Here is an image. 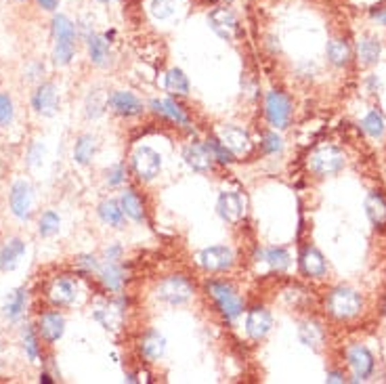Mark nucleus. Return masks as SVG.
I'll list each match as a JSON object with an SVG mask.
<instances>
[{
    "instance_id": "obj_1",
    "label": "nucleus",
    "mask_w": 386,
    "mask_h": 384,
    "mask_svg": "<svg viewBox=\"0 0 386 384\" xmlns=\"http://www.w3.org/2000/svg\"><path fill=\"white\" fill-rule=\"evenodd\" d=\"M53 32V63L57 67H65L74 61L76 55V40H78V26L63 13H55L51 22Z\"/></svg>"
},
{
    "instance_id": "obj_2",
    "label": "nucleus",
    "mask_w": 386,
    "mask_h": 384,
    "mask_svg": "<svg viewBox=\"0 0 386 384\" xmlns=\"http://www.w3.org/2000/svg\"><path fill=\"white\" fill-rule=\"evenodd\" d=\"M206 290H208L210 298L214 301L216 309L220 311V315L225 317V321L233 323L235 319L241 317V313H243V301L239 298V294L235 292V288L231 284L212 280V282L206 284Z\"/></svg>"
},
{
    "instance_id": "obj_3",
    "label": "nucleus",
    "mask_w": 386,
    "mask_h": 384,
    "mask_svg": "<svg viewBox=\"0 0 386 384\" xmlns=\"http://www.w3.org/2000/svg\"><path fill=\"white\" fill-rule=\"evenodd\" d=\"M361 307H363V298L357 290L353 288H334L328 298H325V309L328 313L334 317V319H340V321H346V319H353L361 313Z\"/></svg>"
},
{
    "instance_id": "obj_4",
    "label": "nucleus",
    "mask_w": 386,
    "mask_h": 384,
    "mask_svg": "<svg viewBox=\"0 0 386 384\" xmlns=\"http://www.w3.org/2000/svg\"><path fill=\"white\" fill-rule=\"evenodd\" d=\"M193 292H195V288L185 275H168L158 284V290H156L158 298L172 305V307L185 305L193 296Z\"/></svg>"
},
{
    "instance_id": "obj_5",
    "label": "nucleus",
    "mask_w": 386,
    "mask_h": 384,
    "mask_svg": "<svg viewBox=\"0 0 386 384\" xmlns=\"http://www.w3.org/2000/svg\"><path fill=\"white\" fill-rule=\"evenodd\" d=\"M131 166H133V173L137 175L139 181H154L156 177H160L162 173V156L147 147V145H141L133 152L131 156Z\"/></svg>"
},
{
    "instance_id": "obj_6",
    "label": "nucleus",
    "mask_w": 386,
    "mask_h": 384,
    "mask_svg": "<svg viewBox=\"0 0 386 384\" xmlns=\"http://www.w3.org/2000/svg\"><path fill=\"white\" fill-rule=\"evenodd\" d=\"M307 166L317 177H332L344 168V154L336 147H321L309 156Z\"/></svg>"
},
{
    "instance_id": "obj_7",
    "label": "nucleus",
    "mask_w": 386,
    "mask_h": 384,
    "mask_svg": "<svg viewBox=\"0 0 386 384\" xmlns=\"http://www.w3.org/2000/svg\"><path fill=\"white\" fill-rule=\"evenodd\" d=\"M265 113H267V120L275 131H284L292 120V101H290V97L282 90H271L267 95V101H265Z\"/></svg>"
},
{
    "instance_id": "obj_8",
    "label": "nucleus",
    "mask_w": 386,
    "mask_h": 384,
    "mask_svg": "<svg viewBox=\"0 0 386 384\" xmlns=\"http://www.w3.org/2000/svg\"><path fill=\"white\" fill-rule=\"evenodd\" d=\"M208 26L218 38H223L227 42L235 40L239 34V19H237L235 11L229 7H214L208 13Z\"/></svg>"
},
{
    "instance_id": "obj_9",
    "label": "nucleus",
    "mask_w": 386,
    "mask_h": 384,
    "mask_svg": "<svg viewBox=\"0 0 386 384\" xmlns=\"http://www.w3.org/2000/svg\"><path fill=\"white\" fill-rule=\"evenodd\" d=\"M9 208L15 218L28 221L34 208V189L28 181H15L9 191Z\"/></svg>"
},
{
    "instance_id": "obj_10",
    "label": "nucleus",
    "mask_w": 386,
    "mask_h": 384,
    "mask_svg": "<svg viewBox=\"0 0 386 384\" xmlns=\"http://www.w3.org/2000/svg\"><path fill=\"white\" fill-rule=\"evenodd\" d=\"M235 263L233 250L227 246H210L206 250H202L200 254V265L210 271V273H223L229 271Z\"/></svg>"
},
{
    "instance_id": "obj_11",
    "label": "nucleus",
    "mask_w": 386,
    "mask_h": 384,
    "mask_svg": "<svg viewBox=\"0 0 386 384\" xmlns=\"http://www.w3.org/2000/svg\"><path fill=\"white\" fill-rule=\"evenodd\" d=\"M59 103H61L59 88L53 82L38 84L36 93L32 95V107H34V111L38 115H45V118H53L59 111Z\"/></svg>"
},
{
    "instance_id": "obj_12",
    "label": "nucleus",
    "mask_w": 386,
    "mask_h": 384,
    "mask_svg": "<svg viewBox=\"0 0 386 384\" xmlns=\"http://www.w3.org/2000/svg\"><path fill=\"white\" fill-rule=\"evenodd\" d=\"M109 109L120 118H135V115L143 113L145 105L131 90H113L109 95Z\"/></svg>"
},
{
    "instance_id": "obj_13",
    "label": "nucleus",
    "mask_w": 386,
    "mask_h": 384,
    "mask_svg": "<svg viewBox=\"0 0 386 384\" xmlns=\"http://www.w3.org/2000/svg\"><path fill=\"white\" fill-rule=\"evenodd\" d=\"M216 137L235 154V156H243L250 152L252 147V141H250V135L243 131L241 126H235V124H225L218 128Z\"/></svg>"
},
{
    "instance_id": "obj_14",
    "label": "nucleus",
    "mask_w": 386,
    "mask_h": 384,
    "mask_svg": "<svg viewBox=\"0 0 386 384\" xmlns=\"http://www.w3.org/2000/svg\"><path fill=\"white\" fill-rule=\"evenodd\" d=\"M47 296L49 301L57 307V309H65V307H72L76 303V296H78V286L74 280L70 278H57L51 282L49 290H47Z\"/></svg>"
},
{
    "instance_id": "obj_15",
    "label": "nucleus",
    "mask_w": 386,
    "mask_h": 384,
    "mask_svg": "<svg viewBox=\"0 0 386 384\" xmlns=\"http://www.w3.org/2000/svg\"><path fill=\"white\" fill-rule=\"evenodd\" d=\"M36 332L45 342L55 344L65 334V317L59 311H47L38 317Z\"/></svg>"
},
{
    "instance_id": "obj_16",
    "label": "nucleus",
    "mask_w": 386,
    "mask_h": 384,
    "mask_svg": "<svg viewBox=\"0 0 386 384\" xmlns=\"http://www.w3.org/2000/svg\"><path fill=\"white\" fill-rule=\"evenodd\" d=\"M273 328V317L265 307H254L246 315V334L252 340H263Z\"/></svg>"
},
{
    "instance_id": "obj_17",
    "label": "nucleus",
    "mask_w": 386,
    "mask_h": 384,
    "mask_svg": "<svg viewBox=\"0 0 386 384\" xmlns=\"http://www.w3.org/2000/svg\"><path fill=\"white\" fill-rule=\"evenodd\" d=\"M216 212L223 221L235 225L243 218V212H246V204H243V198L237 193V191H223L218 195V202H216Z\"/></svg>"
},
{
    "instance_id": "obj_18",
    "label": "nucleus",
    "mask_w": 386,
    "mask_h": 384,
    "mask_svg": "<svg viewBox=\"0 0 386 384\" xmlns=\"http://www.w3.org/2000/svg\"><path fill=\"white\" fill-rule=\"evenodd\" d=\"M346 357H348V365H351V369L355 374V382L367 380L373 374V365H376L373 363V355L365 346H361V344L351 346Z\"/></svg>"
},
{
    "instance_id": "obj_19",
    "label": "nucleus",
    "mask_w": 386,
    "mask_h": 384,
    "mask_svg": "<svg viewBox=\"0 0 386 384\" xmlns=\"http://www.w3.org/2000/svg\"><path fill=\"white\" fill-rule=\"evenodd\" d=\"M26 241L19 239V237H11L5 241V246L0 248V271L3 273H9V271H15L22 263V259L26 256Z\"/></svg>"
},
{
    "instance_id": "obj_20",
    "label": "nucleus",
    "mask_w": 386,
    "mask_h": 384,
    "mask_svg": "<svg viewBox=\"0 0 386 384\" xmlns=\"http://www.w3.org/2000/svg\"><path fill=\"white\" fill-rule=\"evenodd\" d=\"M86 40V51H88V59L93 65L97 67H105L111 59V49H109V38L105 34H97V32H88L84 36Z\"/></svg>"
},
{
    "instance_id": "obj_21",
    "label": "nucleus",
    "mask_w": 386,
    "mask_h": 384,
    "mask_svg": "<svg viewBox=\"0 0 386 384\" xmlns=\"http://www.w3.org/2000/svg\"><path fill=\"white\" fill-rule=\"evenodd\" d=\"M183 160L195 173H208L214 164V158L206 143H189L183 150Z\"/></svg>"
},
{
    "instance_id": "obj_22",
    "label": "nucleus",
    "mask_w": 386,
    "mask_h": 384,
    "mask_svg": "<svg viewBox=\"0 0 386 384\" xmlns=\"http://www.w3.org/2000/svg\"><path fill=\"white\" fill-rule=\"evenodd\" d=\"M99 282L103 284V288L107 292H120L124 282H126V273L124 267L118 261H105L103 265H99Z\"/></svg>"
},
{
    "instance_id": "obj_23",
    "label": "nucleus",
    "mask_w": 386,
    "mask_h": 384,
    "mask_svg": "<svg viewBox=\"0 0 386 384\" xmlns=\"http://www.w3.org/2000/svg\"><path fill=\"white\" fill-rule=\"evenodd\" d=\"M300 269L307 278H323L325 271H328V265H325V259L323 254L315 248V246H307L303 252H300Z\"/></svg>"
},
{
    "instance_id": "obj_24",
    "label": "nucleus",
    "mask_w": 386,
    "mask_h": 384,
    "mask_svg": "<svg viewBox=\"0 0 386 384\" xmlns=\"http://www.w3.org/2000/svg\"><path fill=\"white\" fill-rule=\"evenodd\" d=\"M152 111L162 115V118H168L170 122H177L179 126H189L191 124L189 115L185 113V109L175 99H154L152 101Z\"/></svg>"
},
{
    "instance_id": "obj_25",
    "label": "nucleus",
    "mask_w": 386,
    "mask_h": 384,
    "mask_svg": "<svg viewBox=\"0 0 386 384\" xmlns=\"http://www.w3.org/2000/svg\"><path fill=\"white\" fill-rule=\"evenodd\" d=\"M139 351H141L143 359H147L150 363L160 361V357L166 351V338L158 330H147L139 342Z\"/></svg>"
},
{
    "instance_id": "obj_26",
    "label": "nucleus",
    "mask_w": 386,
    "mask_h": 384,
    "mask_svg": "<svg viewBox=\"0 0 386 384\" xmlns=\"http://www.w3.org/2000/svg\"><path fill=\"white\" fill-rule=\"evenodd\" d=\"M120 204H122V208H124L126 218H133L135 223H145V218H147L145 204H143V198H141L135 189L128 187L126 191H122Z\"/></svg>"
},
{
    "instance_id": "obj_27",
    "label": "nucleus",
    "mask_w": 386,
    "mask_h": 384,
    "mask_svg": "<svg viewBox=\"0 0 386 384\" xmlns=\"http://www.w3.org/2000/svg\"><path fill=\"white\" fill-rule=\"evenodd\" d=\"M26 303H28V290L26 286H19L15 290H11L5 298V305H3V313L9 321H17L22 319L24 311H26Z\"/></svg>"
},
{
    "instance_id": "obj_28",
    "label": "nucleus",
    "mask_w": 386,
    "mask_h": 384,
    "mask_svg": "<svg viewBox=\"0 0 386 384\" xmlns=\"http://www.w3.org/2000/svg\"><path fill=\"white\" fill-rule=\"evenodd\" d=\"M97 212H99V218H101L105 225H109V227L120 229V227L126 223V214H124V208H122L120 200H113V198L103 200V202L99 204Z\"/></svg>"
},
{
    "instance_id": "obj_29",
    "label": "nucleus",
    "mask_w": 386,
    "mask_h": 384,
    "mask_svg": "<svg viewBox=\"0 0 386 384\" xmlns=\"http://www.w3.org/2000/svg\"><path fill=\"white\" fill-rule=\"evenodd\" d=\"M382 45L376 36H361L357 40V55L363 65H373L380 59Z\"/></svg>"
},
{
    "instance_id": "obj_30",
    "label": "nucleus",
    "mask_w": 386,
    "mask_h": 384,
    "mask_svg": "<svg viewBox=\"0 0 386 384\" xmlns=\"http://www.w3.org/2000/svg\"><path fill=\"white\" fill-rule=\"evenodd\" d=\"M97 154V137L93 135H80L74 143V160L80 166H88Z\"/></svg>"
},
{
    "instance_id": "obj_31",
    "label": "nucleus",
    "mask_w": 386,
    "mask_h": 384,
    "mask_svg": "<svg viewBox=\"0 0 386 384\" xmlns=\"http://www.w3.org/2000/svg\"><path fill=\"white\" fill-rule=\"evenodd\" d=\"M298 338L303 344L311 346V349H321L323 340H325V334H323V328L313 321V319H307L298 326Z\"/></svg>"
},
{
    "instance_id": "obj_32",
    "label": "nucleus",
    "mask_w": 386,
    "mask_h": 384,
    "mask_svg": "<svg viewBox=\"0 0 386 384\" xmlns=\"http://www.w3.org/2000/svg\"><path fill=\"white\" fill-rule=\"evenodd\" d=\"M365 212H367L369 221L376 227H384L386 225V200H384V195L378 193V191H371L365 200Z\"/></svg>"
},
{
    "instance_id": "obj_33",
    "label": "nucleus",
    "mask_w": 386,
    "mask_h": 384,
    "mask_svg": "<svg viewBox=\"0 0 386 384\" xmlns=\"http://www.w3.org/2000/svg\"><path fill=\"white\" fill-rule=\"evenodd\" d=\"M325 53H328L330 63H332V65H336V67H344V65L351 61V55H353V53H351L348 42H346V40H342V38H332V40L328 42Z\"/></svg>"
},
{
    "instance_id": "obj_34",
    "label": "nucleus",
    "mask_w": 386,
    "mask_h": 384,
    "mask_svg": "<svg viewBox=\"0 0 386 384\" xmlns=\"http://www.w3.org/2000/svg\"><path fill=\"white\" fill-rule=\"evenodd\" d=\"M109 107V95L103 88H93L84 101V109L88 118H101Z\"/></svg>"
},
{
    "instance_id": "obj_35",
    "label": "nucleus",
    "mask_w": 386,
    "mask_h": 384,
    "mask_svg": "<svg viewBox=\"0 0 386 384\" xmlns=\"http://www.w3.org/2000/svg\"><path fill=\"white\" fill-rule=\"evenodd\" d=\"M95 319L107 328V330H118L120 321H122V301H118L115 305H105V307H99L95 311Z\"/></svg>"
},
{
    "instance_id": "obj_36",
    "label": "nucleus",
    "mask_w": 386,
    "mask_h": 384,
    "mask_svg": "<svg viewBox=\"0 0 386 384\" xmlns=\"http://www.w3.org/2000/svg\"><path fill=\"white\" fill-rule=\"evenodd\" d=\"M261 259L263 261H267L269 263V267L273 269V271H278V273H282V271H286L288 267H290V263H292V259H290V252L286 250V248H269V250H261Z\"/></svg>"
},
{
    "instance_id": "obj_37",
    "label": "nucleus",
    "mask_w": 386,
    "mask_h": 384,
    "mask_svg": "<svg viewBox=\"0 0 386 384\" xmlns=\"http://www.w3.org/2000/svg\"><path fill=\"white\" fill-rule=\"evenodd\" d=\"M150 15L156 22H172L179 13L177 0H150Z\"/></svg>"
},
{
    "instance_id": "obj_38",
    "label": "nucleus",
    "mask_w": 386,
    "mask_h": 384,
    "mask_svg": "<svg viewBox=\"0 0 386 384\" xmlns=\"http://www.w3.org/2000/svg\"><path fill=\"white\" fill-rule=\"evenodd\" d=\"M166 88H168L172 95L187 97V95H189L191 84H189V78L185 76V72H183V70L172 67V70H168V74H166Z\"/></svg>"
},
{
    "instance_id": "obj_39",
    "label": "nucleus",
    "mask_w": 386,
    "mask_h": 384,
    "mask_svg": "<svg viewBox=\"0 0 386 384\" xmlns=\"http://www.w3.org/2000/svg\"><path fill=\"white\" fill-rule=\"evenodd\" d=\"M59 227H61V218L55 210H45L38 218V233L42 237H53L59 233Z\"/></svg>"
},
{
    "instance_id": "obj_40",
    "label": "nucleus",
    "mask_w": 386,
    "mask_h": 384,
    "mask_svg": "<svg viewBox=\"0 0 386 384\" xmlns=\"http://www.w3.org/2000/svg\"><path fill=\"white\" fill-rule=\"evenodd\" d=\"M22 338H24V351L28 355V359L32 363H36L40 359V344H38V332L32 328V326H24V332H22Z\"/></svg>"
},
{
    "instance_id": "obj_41",
    "label": "nucleus",
    "mask_w": 386,
    "mask_h": 384,
    "mask_svg": "<svg viewBox=\"0 0 386 384\" xmlns=\"http://www.w3.org/2000/svg\"><path fill=\"white\" fill-rule=\"evenodd\" d=\"M206 145H208V150H210L214 162H220V164H225V166L235 162V154H233L218 137H210V139L206 141Z\"/></svg>"
},
{
    "instance_id": "obj_42",
    "label": "nucleus",
    "mask_w": 386,
    "mask_h": 384,
    "mask_svg": "<svg viewBox=\"0 0 386 384\" xmlns=\"http://www.w3.org/2000/svg\"><path fill=\"white\" fill-rule=\"evenodd\" d=\"M361 126H363V131L367 133V135H371V137H382L384 135V131H386V124H384V118L378 113V111H369L365 118H363V122H361Z\"/></svg>"
},
{
    "instance_id": "obj_43",
    "label": "nucleus",
    "mask_w": 386,
    "mask_h": 384,
    "mask_svg": "<svg viewBox=\"0 0 386 384\" xmlns=\"http://www.w3.org/2000/svg\"><path fill=\"white\" fill-rule=\"evenodd\" d=\"M15 120V105L9 93H0V126L7 128Z\"/></svg>"
},
{
    "instance_id": "obj_44",
    "label": "nucleus",
    "mask_w": 386,
    "mask_h": 384,
    "mask_svg": "<svg viewBox=\"0 0 386 384\" xmlns=\"http://www.w3.org/2000/svg\"><path fill=\"white\" fill-rule=\"evenodd\" d=\"M261 147L265 154H280L284 150V139L278 133H265Z\"/></svg>"
},
{
    "instance_id": "obj_45",
    "label": "nucleus",
    "mask_w": 386,
    "mask_h": 384,
    "mask_svg": "<svg viewBox=\"0 0 386 384\" xmlns=\"http://www.w3.org/2000/svg\"><path fill=\"white\" fill-rule=\"evenodd\" d=\"M124 181H126L124 164H113V166L107 168V173H105V183H107L109 187H118V185H122Z\"/></svg>"
},
{
    "instance_id": "obj_46",
    "label": "nucleus",
    "mask_w": 386,
    "mask_h": 384,
    "mask_svg": "<svg viewBox=\"0 0 386 384\" xmlns=\"http://www.w3.org/2000/svg\"><path fill=\"white\" fill-rule=\"evenodd\" d=\"M76 267L82 271V273H97L99 271V263L93 254H80L76 259Z\"/></svg>"
},
{
    "instance_id": "obj_47",
    "label": "nucleus",
    "mask_w": 386,
    "mask_h": 384,
    "mask_svg": "<svg viewBox=\"0 0 386 384\" xmlns=\"http://www.w3.org/2000/svg\"><path fill=\"white\" fill-rule=\"evenodd\" d=\"M42 158H45V145L34 141L30 152H28V164L30 166H40L42 164Z\"/></svg>"
},
{
    "instance_id": "obj_48",
    "label": "nucleus",
    "mask_w": 386,
    "mask_h": 384,
    "mask_svg": "<svg viewBox=\"0 0 386 384\" xmlns=\"http://www.w3.org/2000/svg\"><path fill=\"white\" fill-rule=\"evenodd\" d=\"M38 7L47 13H57L59 5H61V0H36Z\"/></svg>"
},
{
    "instance_id": "obj_49",
    "label": "nucleus",
    "mask_w": 386,
    "mask_h": 384,
    "mask_svg": "<svg viewBox=\"0 0 386 384\" xmlns=\"http://www.w3.org/2000/svg\"><path fill=\"white\" fill-rule=\"evenodd\" d=\"M120 256H122V246H118V243H111L105 250V261H120Z\"/></svg>"
},
{
    "instance_id": "obj_50",
    "label": "nucleus",
    "mask_w": 386,
    "mask_h": 384,
    "mask_svg": "<svg viewBox=\"0 0 386 384\" xmlns=\"http://www.w3.org/2000/svg\"><path fill=\"white\" fill-rule=\"evenodd\" d=\"M371 19L373 22H378L380 26H386V7H376V9H371Z\"/></svg>"
},
{
    "instance_id": "obj_51",
    "label": "nucleus",
    "mask_w": 386,
    "mask_h": 384,
    "mask_svg": "<svg viewBox=\"0 0 386 384\" xmlns=\"http://www.w3.org/2000/svg\"><path fill=\"white\" fill-rule=\"evenodd\" d=\"M328 382H344V376L340 371H330L328 374Z\"/></svg>"
},
{
    "instance_id": "obj_52",
    "label": "nucleus",
    "mask_w": 386,
    "mask_h": 384,
    "mask_svg": "<svg viewBox=\"0 0 386 384\" xmlns=\"http://www.w3.org/2000/svg\"><path fill=\"white\" fill-rule=\"evenodd\" d=\"M40 382H47V384H51V382H55V380L51 378V374H47V371H45V374H40Z\"/></svg>"
},
{
    "instance_id": "obj_53",
    "label": "nucleus",
    "mask_w": 386,
    "mask_h": 384,
    "mask_svg": "<svg viewBox=\"0 0 386 384\" xmlns=\"http://www.w3.org/2000/svg\"><path fill=\"white\" fill-rule=\"evenodd\" d=\"M97 3H101V5H109V3H113V0H97Z\"/></svg>"
},
{
    "instance_id": "obj_54",
    "label": "nucleus",
    "mask_w": 386,
    "mask_h": 384,
    "mask_svg": "<svg viewBox=\"0 0 386 384\" xmlns=\"http://www.w3.org/2000/svg\"><path fill=\"white\" fill-rule=\"evenodd\" d=\"M19 3H26V0H19Z\"/></svg>"
}]
</instances>
